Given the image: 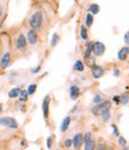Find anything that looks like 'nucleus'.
<instances>
[{"label": "nucleus", "instance_id": "f257e3e1", "mask_svg": "<svg viewBox=\"0 0 129 150\" xmlns=\"http://www.w3.org/2000/svg\"><path fill=\"white\" fill-rule=\"evenodd\" d=\"M57 15V7L49 0H34L28 16L23 21V24L31 29H35L38 34L46 36L48 30L55 23Z\"/></svg>", "mask_w": 129, "mask_h": 150}, {"label": "nucleus", "instance_id": "f03ea898", "mask_svg": "<svg viewBox=\"0 0 129 150\" xmlns=\"http://www.w3.org/2000/svg\"><path fill=\"white\" fill-rule=\"evenodd\" d=\"M10 35V40H11V47H12V52H13L15 57L22 58V57H28L31 53V47L27 40V36L23 30L22 24L18 27L11 28L10 31H7Z\"/></svg>", "mask_w": 129, "mask_h": 150}, {"label": "nucleus", "instance_id": "7ed1b4c3", "mask_svg": "<svg viewBox=\"0 0 129 150\" xmlns=\"http://www.w3.org/2000/svg\"><path fill=\"white\" fill-rule=\"evenodd\" d=\"M13 52L7 31L0 34V72L7 70L13 62Z\"/></svg>", "mask_w": 129, "mask_h": 150}, {"label": "nucleus", "instance_id": "20e7f679", "mask_svg": "<svg viewBox=\"0 0 129 150\" xmlns=\"http://www.w3.org/2000/svg\"><path fill=\"white\" fill-rule=\"evenodd\" d=\"M22 27H23V30L25 33V36H27V40H28L30 47L36 48V47L40 46V43H41V35L38 34L35 29H31V28H29L27 25H24L23 23H22Z\"/></svg>", "mask_w": 129, "mask_h": 150}, {"label": "nucleus", "instance_id": "39448f33", "mask_svg": "<svg viewBox=\"0 0 129 150\" xmlns=\"http://www.w3.org/2000/svg\"><path fill=\"white\" fill-rule=\"evenodd\" d=\"M111 107H112V101H111V100L105 98L103 102H100L98 105H93L91 107V114L93 117L98 118V117H100L103 113H104V112L111 110Z\"/></svg>", "mask_w": 129, "mask_h": 150}, {"label": "nucleus", "instance_id": "423d86ee", "mask_svg": "<svg viewBox=\"0 0 129 150\" xmlns=\"http://www.w3.org/2000/svg\"><path fill=\"white\" fill-rule=\"evenodd\" d=\"M0 126L6 127V129H11V130H18L19 124L13 117L4 115V117H0Z\"/></svg>", "mask_w": 129, "mask_h": 150}, {"label": "nucleus", "instance_id": "0eeeda50", "mask_svg": "<svg viewBox=\"0 0 129 150\" xmlns=\"http://www.w3.org/2000/svg\"><path fill=\"white\" fill-rule=\"evenodd\" d=\"M10 1L11 0H0V29L4 27L5 21L7 18Z\"/></svg>", "mask_w": 129, "mask_h": 150}, {"label": "nucleus", "instance_id": "6e6552de", "mask_svg": "<svg viewBox=\"0 0 129 150\" xmlns=\"http://www.w3.org/2000/svg\"><path fill=\"white\" fill-rule=\"evenodd\" d=\"M50 102H51V97L50 95H46L42 102V114L46 121H48L49 119V114H50Z\"/></svg>", "mask_w": 129, "mask_h": 150}, {"label": "nucleus", "instance_id": "1a4fd4ad", "mask_svg": "<svg viewBox=\"0 0 129 150\" xmlns=\"http://www.w3.org/2000/svg\"><path fill=\"white\" fill-rule=\"evenodd\" d=\"M105 45L100 41H93V49H92V55L96 58H99L102 55H104L105 53Z\"/></svg>", "mask_w": 129, "mask_h": 150}, {"label": "nucleus", "instance_id": "9d476101", "mask_svg": "<svg viewBox=\"0 0 129 150\" xmlns=\"http://www.w3.org/2000/svg\"><path fill=\"white\" fill-rule=\"evenodd\" d=\"M90 71H91V76H92L93 79H99L105 74V67L103 65H97L96 64L93 67L90 69Z\"/></svg>", "mask_w": 129, "mask_h": 150}, {"label": "nucleus", "instance_id": "9b49d317", "mask_svg": "<svg viewBox=\"0 0 129 150\" xmlns=\"http://www.w3.org/2000/svg\"><path fill=\"white\" fill-rule=\"evenodd\" d=\"M72 141H73V146H72V148H73L74 150H79V149L83 146V144H84V133H83V132L75 133V134L73 136Z\"/></svg>", "mask_w": 129, "mask_h": 150}, {"label": "nucleus", "instance_id": "f8f14e48", "mask_svg": "<svg viewBox=\"0 0 129 150\" xmlns=\"http://www.w3.org/2000/svg\"><path fill=\"white\" fill-rule=\"evenodd\" d=\"M81 95V90L78 84H71L69 86V97L72 101H76Z\"/></svg>", "mask_w": 129, "mask_h": 150}, {"label": "nucleus", "instance_id": "ddd939ff", "mask_svg": "<svg viewBox=\"0 0 129 150\" xmlns=\"http://www.w3.org/2000/svg\"><path fill=\"white\" fill-rule=\"evenodd\" d=\"M129 58V46H124L120 48V51L117 53V59L118 61H127Z\"/></svg>", "mask_w": 129, "mask_h": 150}, {"label": "nucleus", "instance_id": "4468645a", "mask_svg": "<svg viewBox=\"0 0 129 150\" xmlns=\"http://www.w3.org/2000/svg\"><path fill=\"white\" fill-rule=\"evenodd\" d=\"M92 49H93V41L88 40L85 42V47H84V52H83V58L86 59L88 57L92 55Z\"/></svg>", "mask_w": 129, "mask_h": 150}, {"label": "nucleus", "instance_id": "2eb2a0df", "mask_svg": "<svg viewBox=\"0 0 129 150\" xmlns=\"http://www.w3.org/2000/svg\"><path fill=\"white\" fill-rule=\"evenodd\" d=\"M96 145H97V141L93 136L90 137L88 139L84 141V150H95Z\"/></svg>", "mask_w": 129, "mask_h": 150}, {"label": "nucleus", "instance_id": "dca6fc26", "mask_svg": "<svg viewBox=\"0 0 129 150\" xmlns=\"http://www.w3.org/2000/svg\"><path fill=\"white\" fill-rule=\"evenodd\" d=\"M71 122H72V117L71 115H67L66 118H63V120L61 121V126H60V131L62 133L67 132L69 126H71Z\"/></svg>", "mask_w": 129, "mask_h": 150}, {"label": "nucleus", "instance_id": "f3484780", "mask_svg": "<svg viewBox=\"0 0 129 150\" xmlns=\"http://www.w3.org/2000/svg\"><path fill=\"white\" fill-rule=\"evenodd\" d=\"M95 150H115V148L112 143H109L107 141H100L99 143H97Z\"/></svg>", "mask_w": 129, "mask_h": 150}, {"label": "nucleus", "instance_id": "a211bd4d", "mask_svg": "<svg viewBox=\"0 0 129 150\" xmlns=\"http://www.w3.org/2000/svg\"><path fill=\"white\" fill-rule=\"evenodd\" d=\"M79 34H80V39L86 42L90 40V34H88V28L85 25V24H81L80 25V29H79Z\"/></svg>", "mask_w": 129, "mask_h": 150}, {"label": "nucleus", "instance_id": "6ab92c4d", "mask_svg": "<svg viewBox=\"0 0 129 150\" xmlns=\"http://www.w3.org/2000/svg\"><path fill=\"white\" fill-rule=\"evenodd\" d=\"M85 64H84V61L78 59V60H75V62L73 64V71L74 72H78V73H83L85 71Z\"/></svg>", "mask_w": 129, "mask_h": 150}, {"label": "nucleus", "instance_id": "aec40b11", "mask_svg": "<svg viewBox=\"0 0 129 150\" xmlns=\"http://www.w3.org/2000/svg\"><path fill=\"white\" fill-rule=\"evenodd\" d=\"M87 12H88V13H91V15H93V16L98 15L99 12H100V6H99V4H97V3H91V4L87 6Z\"/></svg>", "mask_w": 129, "mask_h": 150}, {"label": "nucleus", "instance_id": "412c9836", "mask_svg": "<svg viewBox=\"0 0 129 150\" xmlns=\"http://www.w3.org/2000/svg\"><path fill=\"white\" fill-rule=\"evenodd\" d=\"M22 86H15V88H12L10 91H8V98H12V100H15V98H18L20 91H22Z\"/></svg>", "mask_w": 129, "mask_h": 150}, {"label": "nucleus", "instance_id": "4be33fe9", "mask_svg": "<svg viewBox=\"0 0 129 150\" xmlns=\"http://www.w3.org/2000/svg\"><path fill=\"white\" fill-rule=\"evenodd\" d=\"M105 100V95L103 94V93H100V91H98V93H96L95 94V96L92 97V103L93 105H98V103H100V102H103Z\"/></svg>", "mask_w": 129, "mask_h": 150}, {"label": "nucleus", "instance_id": "5701e85b", "mask_svg": "<svg viewBox=\"0 0 129 150\" xmlns=\"http://www.w3.org/2000/svg\"><path fill=\"white\" fill-rule=\"evenodd\" d=\"M93 23H95V16L93 15H91V13H86V16H85V25L90 29V28H92V25H93Z\"/></svg>", "mask_w": 129, "mask_h": 150}, {"label": "nucleus", "instance_id": "b1692460", "mask_svg": "<svg viewBox=\"0 0 129 150\" xmlns=\"http://www.w3.org/2000/svg\"><path fill=\"white\" fill-rule=\"evenodd\" d=\"M29 97H30V95H29L28 90L27 89H22V91H20V94L18 96V100H19L22 103H25V102L29 101Z\"/></svg>", "mask_w": 129, "mask_h": 150}, {"label": "nucleus", "instance_id": "393cba45", "mask_svg": "<svg viewBox=\"0 0 129 150\" xmlns=\"http://www.w3.org/2000/svg\"><path fill=\"white\" fill-rule=\"evenodd\" d=\"M84 64H85L86 67H90V69L96 65V57L95 55H91V57L84 59Z\"/></svg>", "mask_w": 129, "mask_h": 150}, {"label": "nucleus", "instance_id": "a878e982", "mask_svg": "<svg viewBox=\"0 0 129 150\" xmlns=\"http://www.w3.org/2000/svg\"><path fill=\"white\" fill-rule=\"evenodd\" d=\"M60 42V35L57 33H54L53 36H51V40H50V47L54 48L57 46V43Z\"/></svg>", "mask_w": 129, "mask_h": 150}, {"label": "nucleus", "instance_id": "bb28decb", "mask_svg": "<svg viewBox=\"0 0 129 150\" xmlns=\"http://www.w3.org/2000/svg\"><path fill=\"white\" fill-rule=\"evenodd\" d=\"M129 103V94L128 93H123L120 95V105L121 106H127Z\"/></svg>", "mask_w": 129, "mask_h": 150}, {"label": "nucleus", "instance_id": "cd10ccee", "mask_svg": "<svg viewBox=\"0 0 129 150\" xmlns=\"http://www.w3.org/2000/svg\"><path fill=\"white\" fill-rule=\"evenodd\" d=\"M111 130H112V134H114V137H116V138H117V137H120L121 136V132H120V130H118V126H117V124L116 122H112L111 125Z\"/></svg>", "mask_w": 129, "mask_h": 150}, {"label": "nucleus", "instance_id": "c85d7f7f", "mask_svg": "<svg viewBox=\"0 0 129 150\" xmlns=\"http://www.w3.org/2000/svg\"><path fill=\"white\" fill-rule=\"evenodd\" d=\"M100 119H102L103 122H109L110 119H111V110H107V112H104V113L100 115Z\"/></svg>", "mask_w": 129, "mask_h": 150}, {"label": "nucleus", "instance_id": "c756f323", "mask_svg": "<svg viewBox=\"0 0 129 150\" xmlns=\"http://www.w3.org/2000/svg\"><path fill=\"white\" fill-rule=\"evenodd\" d=\"M117 144H118V146L121 149H124V148H127L128 142H127V139L124 138L123 136H120V137H117Z\"/></svg>", "mask_w": 129, "mask_h": 150}, {"label": "nucleus", "instance_id": "7c9ffc66", "mask_svg": "<svg viewBox=\"0 0 129 150\" xmlns=\"http://www.w3.org/2000/svg\"><path fill=\"white\" fill-rule=\"evenodd\" d=\"M28 93H29V95L31 96V95H34L35 93H36V90H37V83H32V84H30L29 86H28Z\"/></svg>", "mask_w": 129, "mask_h": 150}, {"label": "nucleus", "instance_id": "2f4dec72", "mask_svg": "<svg viewBox=\"0 0 129 150\" xmlns=\"http://www.w3.org/2000/svg\"><path fill=\"white\" fill-rule=\"evenodd\" d=\"M73 146V141L72 138H66L63 141V148H66V149H71Z\"/></svg>", "mask_w": 129, "mask_h": 150}, {"label": "nucleus", "instance_id": "473e14b6", "mask_svg": "<svg viewBox=\"0 0 129 150\" xmlns=\"http://www.w3.org/2000/svg\"><path fill=\"white\" fill-rule=\"evenodd\" d=\"M53 139H55V136H50L47 138V148L48 149H51V146H53Z\"/></svg>", "mask_w": 129, "mask_h": 150}, {"label": "nucleus", "instance_id": "72a5a7b5", "mask_svg": "<svg viewBox=\"0 0 129 150\" xmlns=\"http://www.w3.org/2000/svg\"><path fill=\"white\" fill-rule=\"evenodd\" d=\"M111 101H112L116 106H120V95H114L112 98H111Z\"/></svg>", "mask_w": 129, "mask_h": 150}, {"label": "nucleus", "instance_id": "f704fd0d", "mask_svg": "<svg viewBox=\"0 0 129 150\" xmlns=\"http://www.w3.org/2000/svg\"><path fill=\"white\" fill-rule=\"evenodd\" d=\"M112 74H114L115 78H118V77L121 76V70H120L118 67H115L114 71H112Z\"/></svg>", "mask_w": 129, "mask_h": 150}, {"label": "nucleus", "instance_id": "c9c22d12", "mask_svg": "<svg viewBox=\"0 0 129 150\" xmlns=\"http://www.w3.org/2000/svg\"><path fill=\"white\" fill-rule=\"evenodd\" d=\"M123 41H124V43L127 46H129V30L123 35Z\"/></svg>", "mask_w": 129, "mask_h": 150}, {"label": "nucleus", "instance_id": "e433bc0d", "mask_svg": "<svg viewBox=\"0 0 129 150\" xmlns=\"http://www.w3.org/2000/svg\"><path fill=\"white\" fill-rule=\"evenodd\" d=\"M41 70H42V65L40 64V65H37L35 69H31V72H32V73H38Z\"/></svg>", "mask_w": 129, "mask_h": 150}, {"label": "nucleus", "instance_id": "4c0bfd02", "mask_svg": "<svg viewBox=\"0 0 129 150\" xmlns=\"http://www.w3.org/2000/svg\"><path fill=\"white\" fill-rule=\"evenodd\" d=\"M3 110H4V105H3V103H0V117H1Z\"/></svg>", "mask_w": 129, "mask_h": 150}, {"label": "nucleus", "instance_id": "58836bf2", "mask_svg": "<svg viewBox=\"0 0 129 150\" xmlns=\"http://www.w3.org/2000/svg\"><path fill=\"white\" fill-rule=\"evenodd\" d=\"M121 118H122V114H118V117H117V121H120Z\"/></svg>", "mask_w": 129, "mask_h": 150}, {"label": "nucleus", "instance_id": "ea45409f", "mask_svg": "<svg viewBox=\"0 0 129 150\" xmlns=\"http://www.w3.org/2000/svg\"><path fill=\"white\" fill-rule=\"evenodd\" d=\"M121 150H128V146H127V148H124V149H121Z\"/></svg>", "mask_w": 129, "mask_h": 150}, {"label": "nucleus", "instance_id": "a19ab883", "mask_svg": "<svg viewBox=\"0 0 129 150\" xmlns=\"http://www.w3.org/2000/svg\"><path fill=\"white\" fill-rule=\"evenodd\" d=\"M128 150H129V148H128Z\"/></svg>", "mask_w": 129, "mask_h": 150}, {"label": "nucleus", "instance_id": "79ce46f5", "mask_svg": "<svg viewBox=\"0 0 129 150\" xmlns=\"http://www.w3.org/2000/svg\"><path fill=\"white\" fill-rule=\"evenodd\" d=\"M128 59H129V58H128Z\"/></svg>", "mask_w": 129, "mask_h": 150}]
</instances>
